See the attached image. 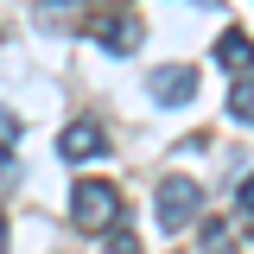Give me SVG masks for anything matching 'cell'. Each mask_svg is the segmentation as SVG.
<instances>
[{"instance_id":"obj_1","label":"cell","mask_w":254,"mask_h":254,"mask_svg":"<svg viewBox=\"0 0 254 254\" xmlns=\"http://www.w3.org/2000/svg\"><path fill=\"white\" fill-rule=\"evenodd\" d=\"M70 216H76V229H89V235L115 229V222H121V190L108 185V178H76V190H70Z\"/></svg>"},{"instance_id":"obj_2","label":"cell","mask_w":254,"mask_h":254,"mask_svg":"<svg viewBox=\"0 0 254 254\" xmlns=\"http://www.w3.org/2000/svg\"><path fill=\"white\" fill-rule=\"evenodd\" d=\"M197 210H203V185H197V178H165V185H159V222H165L172 235L190 229Z\"/></svg>"},{"instance_id":"obj_3","label":"cell","mask_w":254,"mask_h":254,"mask_svg":"<svg viewBox=\"0 0 254 254\" xmlns=\"http://www.w3.org/2000/svg\"><path fill=\"white\" fill-rule=\"evenodd\" d=\"M89 38L108 51V58H133V51L146 45V26H140L133 13H102V19L89 26Z\"/></svg>"},{"instance_id":"obj_4","label":"cell","mask_w":254,"mask_h":254,"mask_svg":"<svg viewBox=\"0 0 254 254\" xmlns=\"http://www.w3.org/2000/svg\"><path fill=\"white\" fill-rule=\"evenodd\" d=\"M146 89H153V102H165V108H172V102H190V95H197V70H190V64H165V70L146 76Z\"/></svg>"},{"instance_id":"obj_5","label":"cell","mask_w":254,"mask_h":254,"mask_svg":"<svg viewBox=\"0 0 254 254\" xmlns=\"http://www.w3.org/2000/svg\"><path fill=\"white\" fill-rule=\"evenodd\" d=\"M58 153L76 165V159H102V153H108V140H102L89 121H76V127H64V133H58Z\"/></svg>"},{"instance_id":"obj_6","label":"cell","mask_w":254,"mask_h":254,"mask_svg":"<svg viewBox=\"0 0 254 254\" xmlns=\"http://www.w3.org/2000/svg\"><path fill=\"white\" fill-rule=\"evenodd\" d=\"M32 19L45 32H70L76 19H83V0H32Z\"/></svg>"},{"instance_id":"obj_7","label":"cell","mask_w":254,"mask_h":254,"mask_svg":"<svg viewBox=\"0 0 254 254\" xmlns=\"http://www.w3.org/2000/svg\"><path fill=\"white\" fill-rule=\"evenodd\" d=\"M216 64L222 70H254V38L248 32H222L216 38Z\"/></svg>"},{"instance_id":"obj_8","label":"cell","mask_w":254,"mask_h":254,"mask_svg":"<svg viewBox=\"0 0 254 254\" xmlns=\"http://www.w3.org/2000/svg\"><path fill=\"white\" fill-rule=\"evenodd\" d=\"M229 115H235V121H248V127H254V76H242V83L229 89Z\"/></svg>"},{"instance_id":"obj_9","label":"cell","mask_w":254,"mask_h":254,"mask_svg":"<svg viewBox=\"0 0 254 254\" xmlns=\"http://www.w3.org/2000/svg\"><path fill=\"white\" fill-rule=\"evenodd\" d=\"M203 254H235V229L229 222H210L203 229Z\"/></svg>"},{"instance_id":"obj_10","label":"cell","mask_w":254,"mask_h":254,"mask_svg":"<svg viewBox=\"0 0 254 254\" xmlns=\"http://www.w3.org/2000/svg\"><path fill=\"white\" fill-rule=\"evenodd\" d=\"M108 254H140V235H133V229H121V222H115V235H108Z\"/></svg>"},{"instance_id":"obj_11","label":"cell","mask_w":254,"mask_h":254,"mask_svg":"<svg viewBox=\"0 0 254 254\" xmlns=\"http://www.w3.org/2000/svg\"><path fill=\"white\" fill-rule=\"evenodd\" d=\"M13 140H19V121H13V108H0V153H6Z\"/></svg>"},{"instance_id":"obj_12","label":"cell","mask_w":254,"mask_h":254,"mask_svg":"<svg viewBox=\"0 0 254 254\" xmlns=\"http://www.w3.org/2000/svg\"><path fill=\"white\" fill-rule=\"evenodd\" d=\"M235 203H242V210H248V216H254V172H248V178H242V190H235Z\"/></svg>"},{"instance_id":"obj_13","label":"cell","mask_w":254,"mask_h":254,"mask_svg":"<svg viewBox=\"0 0 254 254\" xmlns=\"http://www.w3.org/2000/svg\"><path fill=\"white\" fill-rule=\"evenodd\" d=\"M0 248H6V216H0Z\"/></svg>"},{"instance_id":"obj_14","label":"cell","mask_w":254,"mask_h":254,"mask_svg":"<svg viewBox=\"0 0 254 254\" xmlns=\"http://www.w3.org/2000/svg\"><path fill=\"white\" fill-rule=\"evenodd\" d=\"M197 6H216V0H197Z\"/></svg>"}]
</instances>
